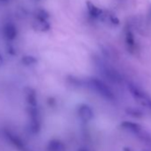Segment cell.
<instances>
[{
  "label": "cell",
  "instance_id": "1",
  "mask_svg": "<svg viewBox=\"0 0 151 151\" xmlns=\"http://www.w3.org/2000/svg\"><path fill=\"white\" fill-rule=\"evenodd\" d=\"M87 83L90 88H92L95 93H97L100 96H101L105 100L112 101L116 99L113 91L102 80L97 78H92L87 81Z\"/></svg>",
  "mask_w": 151,
  "mask_h": 151
},
{
  "label": "cell",
  "instance_id": "2",
  "mask_svg": "<svg viewBox=\"0 0 151 151\" xmlns=\"http://www.w3.org/2000/svg\"><path fill=\"white\" fill-rule=\"evenodd\" d=\"M128 91L130 92L132 98L141 106L151 109V97L144 92L142 89H140L139 86L132 83H128L127 85Z\"/></svg>",
  "mask_w": 151,
  "mask_h": 151
},
{
  "label": "cell",
  "instance_id": "3",
  "mask_svg": "<svg viewBox=\"0 0 151 151\" xmlns=\"http://www.w3.org/2000/svg\"><path fill=\"white\" fill-rule=\"evenodd\" d=\"M4 135L8 140V142L13 145L18 151H34L24 140L23 139L17 135L15 132L10 130H5Z\"/></svg>",
  "mask_w": 151,
  "mask_h": 151
},
{
  "label": "cell",
  "instance_id": "4",
  "mask_svg": "<svg viewBox=\"0 0 151 151\" xmlns=\"http://www.w3.org/2000/svg\"><path fill=\"white\" fill-rule=\"evenodd\" d=\"M28 114L29 118V130L32 133L37 134L41 129V119L37 106H29Z\"/></svg>",
  "mask_w": 151,
  "mask_h": 151
},
{
  "label": "cell",
  "instance_id": "5",
  "mask_svg": "<svg viewBox=\"0 0 151 151\" xmlns=\"http://www.w3.org/2000/svg\"><path fill=\"white\" fill-rule=\"evenodd\" d=\"M124 45L128 52L131 54H135L138 51V44L132 31L130 29H125L124 30Z\"/></svg>",
  "mask_w": 151,
  "mask_h": 151
},
{
  "label": "cell",
  "instance_id": "6",
  "mask_svg": "<svg viewBox=\"0 0 151 151\" xmlns=\"http://www.w3.org/2000/svg\"><path fill=\"white\" fill-rule=\"evenodd\" d=\"M78 116L80 118V120L84 123H88L90 122L94 116L93 110L92 109L91 106H89L88 104H80L78 107Z\"/></svg>",
  "mask_w": 151,
  "mask_h": 151
},
{
  "label": "cell",
  "instance_id": "7",
  "mask_svg": "<svg viewBox=\"0 0 151 151\" xmlns=\"http://www.w3.org/2000/svg\"><path fill=\"white\" fill-rule=\"evenodd\" d=\"M121 127L132 133H134L137 136H139L144 131L139 124L132 121H123L121 123Z\"/></svg>",
  "mask_w": 151,
  "mask_h": 151
},
{
  "label": "cell",
  "instance_id": "8",
  "mask_svg": "<svg viewBox=\"0 0 151 151\" xmlns=\"http://www.w3.org/2000/svg\"><path fill=\"white\" fill-rule=\"evenodd\" d=\"M86 9H87L88 14L93 19H101V17L103 14V10H101V8L96 6L91 1H88L86 3Z\"/></svg>",
  "mask_w": 151,
  "mask_h": 151
},
{
  "label": "cell",
  "instance_id": "9",
  "mask_svg": "<svg viewBox=\"0 0 151 151\" xmlns=\"http://www.w3.org/2000/svg\"><path fill=\"white\" fill-rule=\"evenodd\" d=\"M47 151H65L66 147L65 144L60 139H51L46 147Z\"/></svg>",
  "mask_w": 151,
  "mask_h": 151
},
{
  "label": "cell",
  "instance_id": "10",
  "mask_svg": "<svg viewBox=\"0 0 151 151\" xmlns=\"http://www.w3.org/2000/svg\"><path fill=\"white\" fill-rule=\"evenodd\" d=\"M101 19L102 21H104V22H108V23H109V24L116 25V26L119 25V20L113 14H109V13H107V12L103 11V14H102Z\"/></svg>",
  "mask_w": 151,
  "mask_h": 151
},
{
  "label": "cell",
  "instance_id": "11",
  "mask_svg": "<svg viewBox=\"0 0 151 151\" xmlns=\"http://www.w3.org/2000/svg\"><path fill=\"white\" fill-rule=\"evenodd\" d=\"M125 112H126L127 115H129V116H131L132 117L140 118V117L143 116V112L139 109H137V108H133V107L127 108Z\"/></svg>",
  "mask_w": 151,
  "mask_h": 151
},
{
  "label": "cell",
  "instance_id": "12",
  "mask_svg": "<svg viewBox=\"0 0 151 151\" xmlns=\"http://www.w3.org/2000/svg\"><path fill=\"white\" fill-rule=\"evenodd\" d=\"M4 34L6 35V38L13 39L16 36V29L13 25H6V27L4 29Z\"/></svg>",
  "mask_w": 151,
  "mask_h": 151
},
{
  "label": "cell",
  "instance_id": "13",
  "mask_svg": "<svg viewBox=\"0 0 151 151\" xmlns=\"http://www.w3.org/2000/svg\"><path fill=\"white\" fill-rule=\"evenodd\" d=\"M78 151H89L87 148H86V147H80Z\"/></svg>",
  "mask_w": 151,
  "mask_h": 151
},
{
  "label": "cell",
  "instance_id": "14",
  "mask_svg": "<svg viewBox=\"0 0 151 151\" xmlns=\"http://www.w3.org/2000/svg\"><path fill=\"white\" fill-rule=\"evenodd\" d=\"M2 64H3V57L1 54H0V67L2 66Z\"/></svg>",
  "mask_w": 151,
  "mask_h": 151
},
{
  "label": "cell",
  "instance_id": "15",
  "mask_svg": "<svg viewBox=\"0 0 151 151\" xmlns=\"http://www.w3.org/2000/svg\"><path fill=\"white\" fill-rule=\"evenodd\" d=\"M148 17L151 19V5L149 6V9H148Z\"/></svg>",
  "mask_w": 151,
  "mask_h": 151
},
{
  "label": "cell",
  "instance_id": "16",
  "mask_svg": "<svg viewBox=\"0 0 151 151\" xmlns=\"http://www.w3.org/2000/svg\"><path fill=\"white\" fill-rule=\"evenodd\" d=\"M123 151H132L129 147H124V149H123Z\"/></svg>",
  "mask_w": 151,
  "mask_h": 151
},
{
  "label": "cell",
  "instance_id": "17",
  "mask_svg": "<svg viewBox=\"0 0 151 151\" xmlns=\"http://www.w3.org/2000/svg\"><path fill=\"white\" fill-rule=\"evenodd\" d=\"M142 151H148V150H142Z\"/></svg>",
  "mask_w": 151,
  "mask_h": 151
}]
</instances>
